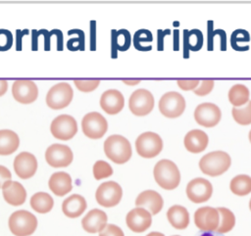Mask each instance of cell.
Listing matches in <instances>:
<instances>
[{"label":"cell","mask_w":251,"mask_h":236,"mask_svg":"<svg viewBox=\"0 0 251 236\" xmlns=\"http://www.w3.org/2000/svg\"><path fill=\"white\" fill-rule=\"evenodd\" d=\"M153 174L157 184L165 190H173L180 182L178 167L174 162L167 159H163L155 165Z\"/></svg>","instance_id":"cell-1"},{"label":"cell","mask_w":251,"mask_h":236,"mask_svg":"<svg viewBox=\"0 0 251 236\" xmlns=\"http://www.w3.org/2000/svg\"><path fill=\"white\" fill-rule=\"evenodd\" d=\"M104 152L108 159L118 165L126 163L131 157L129 141L122 135H111L104 142Z\"/></svg>","instance_id":"cell-2"},{"label":"cell","mask_w":251,"mask_h":236,"mask_svg":"<svg viewBox=\"0 0 251 236\" xmlns=\"http://www.w3.org/2000/svg\"><path fill=\"white\" fill-rule=\"evenodd\" d=\"M231 164L229 155L224 151H213L203 156L199 161V167L204 174L219 176L226 172Z\"/></svg>","instance_id":"cell-3"},{"label":"cell","mask_w":251,"mask_h":236,"mask_svg":"<svg viewBox=\"0 0 251 236\" xmlns=\"http://www.w3.org/2000/svg\"><path fill=\"white\" fill-rule=\"evenodd\" d=\"M10 231L15 236H29L37 227L35 215L25 210L14 212L8 220Z\"/></svg>","instance_id":"cell-4"},{"label":"cell","mask_w":251,"mask_h":236,"mask_svg":"<svg viewBox=\"0 0 251 236\" xmlns=\"http://www.w3.org/2000/svg\"><path fill=\"white\" fill-rule=\"evenodd\" d=\"M135 149L137 154L142 158H154L158 156L163 149L162 138L152 131L141 133L135 140Z\"/></svg>","instance_id":"cell-5"},{"label":"cell","mask_w":251,"mask_h":236,"mask_svg":"<svg viewBox=\"0 0 251 236\" xmlns=\"http://www.w3.org/2000/svg\"><path fill=\"white\" fill-rule=\"evenodd\" d=\"M74 91L67 82H60L52 86L46 95V104L53 110L66 108L72 101Z\"/></svg>","instance_id":"cell-6"},{"label":"cell","mask_w":251,"mask_h":236,"mask_svg":"<svg viewBox=\"0 0 251 236\" xmlns=\"http://www.w3.org/2000/svg\"><path fill=\"white\" fill-rule=\"evenodd\" d=\"M185 109V100L181 94L176 91L165 93L159 101V110L163 116L176 118L182 115Z\"/></svg>","instance_id":"cell-7"},{"label":"cell","mask_w":251,"mask_h":236,"mask_svg":"<svg viewBox=\"0 0 251 236\" xmlns=\"http://www.w3.org/2000/svg\"><path fill=\"white\" fill-rule=\"evenodd\" d=\"M123 197V190L119 183L107 181L100 184L96 190L95 198L97 203L105 208L117 206Z\"/></svg>","instance_id":"cell-8"},{"label":"cell","mask_w":251,"mask_h":236,"mask_svg":"<svg viewBox=\"0 0 251 236\" xmlns=\"http://www.w3.org/2000/svg\"><path fill=\"white\" fill-rule=\"evenodd\" d=\"M130 112L138 117L148 115L154 108V97L152 93L144 88H139L132 92L128 100Z\"/></svg>","instance_id":"cell-9"},{"label":"cell","mask_w":251,"mask_h":236,"mask_svg":"<svg viewBox=\"0 0 251 236\" xmlns=\"http://www.w3.org/2000/svg\"><path fill=\"white\" fill-rule=\"evenodd\" d=\"M82 132L91 139L103 137L108 129V123L105 118L98 112H90L86 114L81 120Z\"/></svg>","instance_id":"cell-10"},{"label":"cell","mask_w":251,"mask_h":236,"mask_svg":"<svg viewBox=\"0 0 251 236\" xmlns=\"http://www.w3.org/2000/svg\"><path fill=\"white\" fill-rule=\"evenodd\" d=\"M50 131L57 139L69 140L75 135L77 131V123L72 116L60 115L52 120Z\"/></svg>","instance_id":"cell-11"},{"label":"cell","mask_w":251,"mask_h":236,"mask_svg":"<svg viewBox=\"0 0 251 236\" xmlns=\"http://www.w3.org/2000/svg\"><path fill=\"white\" fill-rule=\"evenodd\" d=\"M222 118L220 108L213 103L199 104L194 111L195 121L204 127H214Z\"/></svg>","instance_id":"cell-12"},{"label":"cell","mask_w":251,"mask_h":236,"mask_svg":"<svg viewBox=\"0 0 251 236\" xmlns=\"http://www.w3.org/2000/svg\"><path fill=\"white\" fill-rule=\"evenodd\" d=\"M73 152L70 147L63 144H52L45 152L47 164L53 167H65L73 162Z\"/></svg>","instance_id":"cell-13"},{"label":"cell","mask_w":251,"mask_h":236,"mask_svg":"<svg viewBox=\"0 0 251 236\" xmlns=\"http://www.w3.org/2000/svg\"><path fill=\"white\" fill-rule=\"evenodd\" d=\"M213 194V186L211 182L205 178L197 177L188 182L186 186L187 198L195 203L200 204L208 201Z\"/></svg>","instance_id":"cell-14"},{"label":"cell","mask_w":251,"mask_h":236,"mask_svg":"<svg viewBox=\"0 0 251 236\" xmlns=\"http://www.w3.org/2000/svg\"><path fill=\"white\" fill-rule=\"evenodd\" d=\"M12 95L21 104H30L36 100L38 88L32 80L17 79L12 85Z\"/></svg>","instance_id":"cell-15"},{"label":"cell","mask_w":251,"mask_h":236,"mask_svg":"<svg viewBox=\"0 0 251 236\" xmlns=\"http://www.w3.org/2000/svg\"><path fill=\"white\" fill-rule=\"evenodd\" d=\"M220 222V215L217 209L202 207L194 212V223L202 231H216Z\"/></svg>","instance_id":"cell-16"},{"label":"cell","mask_w":251,"mask_h":236,"mask_svg":"<svg viewBox=\"0 0 251 236\" xmlns=\"http://www.w3.org/2000/svg\"><path fill=\"white\" fill-rule=\"evenodd\" d=\"M126 222L131 231L141 233L151 226L152 214L147 210L136 207L127 212Z\"/></svg>","instance_id":"cell-17"},{"label":"cell","mask_w":251,"mask_h":236,"mask_svg":"<svg viewBox=\"0 0 251 236\" xmlns=\"http://www.w3.org/2000/svg\"><path fill=\"white\" fill-rule=\"evenodd\" d=\"M37 169V161L35 157L28 152H22L14 160V170L22 179L32 177Z\"/></svg>","instance_id":"cell-18"},{"label":"cell","mask_w":251,"mask_h":236,"mask_svg":"<svg viewBox=\"0 0 251 236\" xmlns=\"http://www.w3.org/2000/svg\"><path fill=\"white\" fill-rule=\"evenodd\" d=\"M162 196L154 190H145L135 199V206L147 210L151 214H157L163 208Z\"/></svg>","instance_id":"cell-19"},{"label":"cell","mask_w":251,"mask_h":236,"mask_svg":"<svg viewBox=\"0 0 251 236\" xmlns=\"http://www.w3.org/2000/svg\"><path fill=\"white\" fill-rule=\"evenodd\" d=\"M125 105L123 94L117 89H109L101 95L100 106L109 115H116L122 111Z\"/></svg>","instance_id":"cell-20"},{"label":"cell","mask_w":251,"mask_h":236,"mask_svg":"<svg viewBox=\"0 0 251 236\" xmlns=\"http://www.w3.org/2000/svg\"><path fill=\"white\" fill-rule=\"evenodd\" d=\"M107 214L99 209L89 211L81 220L82 228L88 233H100L107 225Z\"/></svg>","instance_id":"cell-21"},{"label":"cell","mask_w":251,"mask_h":236,"mask_svg":"<svg viewBox=\"0 0 251 236\" xmlns=\"http://www.w3.org/2000/svg\"><path fill=\"white\" fill-rule=\"evenodd\" d=\"M2 195L4 200L12 206H21L26 198L25 187L18 181H8L2 187Z\"/></svg>","instance_id":"cell-22"},{"label":"cell","mask_w":251,"mask_h":236,"mask_svg":"<svg viewBox=\"0 0 251 236\" xmlns=\"http://www.w3.org/2000/svg\"><path fill=\"white\" fill-rule=\"evenodd\" d=\"M184 147L185 149L193 154L203 152L209 142L208 135L201 129H192L184 136Z\"/></svg>","instance_id":"cell-23"},{"label":"cell","mask_w":251,"mask_h":236,"mask_svg":"<svg viewBox=\"0 0 251 236\" xmlns=\"http://www.w3.org/2000/svg\"><path fill=\"white\" fill-rule=\"evenodd\" d=\"M48 186L56 196L62 197L72 190V178L70 174L65 171L54 172L49 178Z\"/></svg>","instance_id":"cell-24"},{"label":"cell","mask_w":251,"mask_h":236,"mask_svg":"<svg viewBox=\"0 0 251 236\" xmlns=\"http://www.w3.org/2000/svg\"><path fill=\"white\" fill-rule=\"evenodd\" d=\"M86 207V201L81 195L73 194L64 200L62 204V211L66 216L75 218L81 215Z\"/></svg>","instance_id":"cell-25"},{"label":"cell","mask_w":251,"mask_h":236,"mask_svg":"<svg viewBox=\"0 0 251 236\" xmlns=\"http://www.w3.org/2000/svg\"><path fill=\"white\" fill-rule=\"evenodd\" d=\"M204 36L201 30L193 28L191 30H183V57H189V51H199L203 46Z\"/></svg>","instance_id":"cell-26"},{"label":"cell","mask_w":251,"mask_h":236,"mask_svg":"<svg viewBox=\"0 0 251 236\" xmlns=\"http://www.w3.org/2000/svg\"><path fill=\"white\" fill-rule=\"evenodd\" d=\"M167 218L176 229H185L189 224L188 211L179 205L172 206L167 212Z\"/></svg>","instance_id":"cell-27"},{"label":"cell","mask_w":251,"mask_h":236,"mask_svg":"<svg viewBox=\"0 0 251 236\" xmlns=\"http://www.w3.org/2000/svg\"><path fill=\"white\" fill-rule=\"evenodd\" d=\"M20 145V138L16 132L10 129L0 130V155H10L14 153Z\"/></svg>","instance_id":"cell-28"},{"label":"cell","mask_w":251,"mask_h":236,"mask_svg":"<svg viewBox=\"0 0 251 236\" xmlns=\"http://www.w3.org/2000/svg\"><path fill=\"white\" fill-rule=\"evenodd\" d=\"M53 206V198L46 192H37L30 198V207L39 213L49 212Z\"/></svg>","instance_id":"cell-29"},{"label":"cell","mask_w":251,"mask_h":236,"mask_svg":"<svg viewBox=\"0 0 251 236\" xmlns=\"http://www.w3.org/2000/svg\"><path fill=\"white\" fill-rule=\"evenodd\" d=\"M249 89L243 84H234L228 91V101L234 108L243 106L249 102Z\"/></svg>","instance_id":"cell-30"},{"label":"cell","mask_w":251,"mask_h":236,"mask_svg":"<svg viewBox=\"0 0 251 236\" xmlns=\"http://www.w3.org/2000/svg\"><path fill=\"white\" fill-rule=\"evenodd\" d=\"M229 188L237 196H246L251 193V177L246 174H238L231 179Z\"/></svg>","instance_id":"cell-31"},{"label":"cell","mask_w":251,"mask_h":236,"mask_svg":"<svg viewBox=\"0 0 251 236\" xmlns=\"http://www.w3.org/2000/svg\"><path fill=\"white\" fill-rule=\"evenodd\" d=\"M217 210L220 215V222L216 232L220 234H224L230 231L235 225V216L233 212L230 210L224 207L217 208Z\"/></svg>","instance_id":"cell-32"},{"label":"cell","mask_w":251,"mask_h":236,"mask_svg":"<svg viewBox=\"0 0 251 236\" xmlns=\"http://www.w3.org/2000/svg\"><path fill=\"white\" fill-rule=\"evenodd\" d=\"M249 32L242 28L233 30L230 35V45L236 51H247L249 49Z\"/></svg>","instance_id":"cell-33"},{"label":"cell","mask_w":251,"mask_h":236,"mask_svg":"<svg viewBox=\"0 0 251 236\" xmlns=\"http://www.w3.org/2000/svg\"><path fill=\"white\" fill-rule=\"evenodd\" d=\"M153 41V35L150 30L141 28L135 31L133 35V45L135 49L139 51H150L152 49L151 42Z\"/></svg>","instance_id":"cell-34"},{"label":"cell","mask_w":251,"mask_h":236,"mask_svg":"<svg viewBox=\"0 0 251 236\" xmlns=\"http://www.w3.org/2000/svg\"><path fill=\"white\" fill-rule=\"evenodd\" d=\"M130 33L126 29L112 30V44L119 51H126L130 46Z\"/></svg>","instance_id":"cell-35"},{"label":"cell","mask_w":251,"mask_h":236,"mask_svg":"<svg viewBox=\"0 0 251 236\" xmlns=\"http://www.w3.org/2000/svg\"><path fill=\"white\" fill-rule=\"evenodd\" d=\"M232 118L238 124L248 125L251 123V101H249L242 109L232 108Z\"/></svg>","instance_id":"cell-36"},{"label":"cell","mask_w":251,"mask_h":236,"mask_svg":"<svg viewBox=\"0 0 251 236\" xmlns=\"http://www.w3.org/2000/svg\"><path fill=\"white\" fill-rule=\"evenodd\" d=\"M69 35H75L67 42V47L71 51L84 50V32L80 29H70L68 31Z\"/></svg>","instance_id":"cell-37"},{"label":"cell","mask_w":251,"mask_h":236,"mask_svg":"<svg viewBox=\"0 0 251 236\" xmlns=\"http://www.w3.org/2000/svg\"><path fill=\"white\" fill-rule=\"evenodd\" d=\"M113 174L112 166L105 161H97L93 165V175L97 180L107 178Z\"/></svg>","instance_id":"cell-38"},{"label":"cell","mask_w":251,"mask_h":236,"mask_svg":"<svg viewBox=\"0 0 251 236\" xmlns=\"http://www.w3.org/2000/svg\"><path fill=\"white\" fill-rule=\"evenodd\" d=\"M75 85L79 91L90 92L97 88L100 83L99 79H75Z\"/></svg>","instance_id":"cell-39"},{"label":"cell","mask_w":251,"mask_h":236,"mask_svg":"<svg viewBox=\"0 0 251 236\" xmlns=\"http://www.w3.org/2000/svg\"><path fill=\"white\" fill-rule=\"evenodd\" d=\"M13 36L8 29L0 28V51H7L12 47Z\"/></svg>","instance_id":"cell-40"},{"label":"cell","mask_w":251,"mask_h":236,"mask_svg":"<svg viewBox=\"0 0 251 236\" xmlns=\"http://www.w3.org/2000/svg\"><path fill=\"white\" fill-rule=\"evenodd\" d=\"M213 87H214L213 79H204L201 81L200 85L193 90V92L197 96H205L213 90Z\"/></svg>","instance_id":"cell-41"},{"label":"cell","mask_w":251,"mask_h":236,"mask_svg":"<svg viewBox=\"0 0 251 236\" xmlns=\"http://www.w3.org/2000/svg\"><path fill=\"white\" fill-rule=\"evenodd\" d=\"M99 236H125L123 230L115 224H107Z\"/></svg>","instance_id":"cell-42"},{"label":"cell","mask_w":251,"mask_h":236,"mask_svg":"<svg viewBox=\"0 0 251 236\" xmlns=\"http://www.w3.org/2000/svg\"><path fill=\"white\" fill-rule=\"evenodd\" d=\"M200 81L199 79H178L177 85L180 89L187 91V90H194L198 87Z\"/></svg>","instance_id":"cell-43"},{"label":"cell","mask_w":251,"mask_h":236,"mask_svg":"<svg viewBox=\"0 0 251 236\" xmlns=\"http://www.w3.org/2000/svg\"><path fill=\"white\" fill-rule=\"evenodd\" d=\"M11 172L10 170L3 165H0V188L3 187V185L11 180Z\"/></svg>","instance_id":"cell-44"},{"label":"cell","mask_w":251,"mask_h":236,"mask_svg":"<svg viewBox=\"0 0 251 236\" xmlns=\"http://www.w3.org/2000/svg\"><path fill=\"white\" fill-rule=\"evenodd\" d=\"M213 21H208V41H207V50H214V36H213Z\"/></svg>","instance_id":"cell-45"},{"label":"cell","mask_w":251,"mask_h":236,"mask_svg":"<svg viewBox=\"0 0 251 236\" xmlns=\"http://www.w3.org/2000/svg\"><path fill=\"white\" fill-rule=\"evenodd\" d=\"M215 35H219L220 39H221V50L222 51H226V34L225 32V30L223 29H217L213 31V36L215 37Z\"/></svg>","instance_id":"cell-46"},{"label":"cell","mask_w":251,"mask_h":236,"mask_svg":"<svg viewBox=\"0 0 251 236\" xmlns=\"http://www.w3.org/2000/svg\"><path fill=\"white\" fill-rule=\"evenodd\" d=\"M50 35H56L57 36V50L62 51L63 50V33L59 29H53L50 31Z\"/></svg>","instance_id":"cell-47"},{"label":"cell","mask_w":251,"mask_h":236,"mask_svg":"<svg viewBox=\"0 0 251 236\" xmlns=\"http://www.w3.org/2000/svg\"><path fill=\"white\" fill-rule=\"evenodd\" d=\"M16 33H17L16 50H17V51H21V50H22V38H23L24 35H25V34L28 33V30H27V29H25V30L17 29V30H16Z\"/></svg>","instance_id":"cell-48"},{"label":"cell","mask_w":251,"mask_h":236,"mask_svg":"<svg viewBox=\"0 0 251 236\" xmlns=\"http://www.w3.org/2000/svg\"><path fill=\"white\" fill-rule=\"evenodd\" d=\"M168 32H170V29H167V30H161L159 29L158 30V42H157V46H158V50L159 51H162L163 48H164V36L166 34H169Z\"/></svg>","instance_id":"cell-49"},{"label":"cell","mask_w":251,"mask_h":236,"mask_svg":"<svg viewBox=\"0 0 251 236\" xmlns=\"http://www.w3.org/2000/svg\"><path fill=\"white\" fill-rule=\"evenodd\" d=\"M32 42H31V50L36 51L37 50V31L35 29H32Z\"/></svg>","instance_id":"cell-50"},{"label":"cell","mask_w":251,"mask_h":236,"mask_svg":"<svg viewBox=\"0 0 251 236\" xmlns=\"http://www.w3.org/2000/svg\"><path fill=\"white\" fill-rule=\"evenodd\" d=\"M8 88V82L5 79H0V96H2Z\"/></svg>","instance_id":"cell-51"},{"label":"cell","mask_w":251,"mask_h":236,"mask_svg":"<svg viewBox=\"0 0 251 236\" xmlns=\"http://www.w3.org/2000/svg\"><path fill=\"white\" fill-rule=\"evenodd\" d=\"M174 49L176 51L178 50V30L175 29L174 30Z\"/></svg>","instance_id":"cell-52"},{"label":"cell","mask_w":251,"mask_h":236,"mask_svg":"<svg viewBox=\"0 0 251 236\" xmlns=\"http://www.w3.org/2000/svg\"><path fill=\"white\" fill-rule=\"evenodd\" d=\"M196 236H223V234H220V233H215V232H206V231H202V232H199Z\"/></svg>","instance_id":"cell-53"},{"label":"cell","mask_w":251,"mask_h":236,"mask_svg":"<svg viewBox=\"0 0 251 236\" xmlns=\"http://www.w3.org/2000/svg\"><path fill=\"white\" fill-rule=\"evenodd\" d=\"M146 236H165V235L163 233H160V232H150Z\"/></svg>","instance_id":"cell-54"},{"label":"cell","mask_w":251,"mask_h":236,"mask_svg":"<svg viewBox=\"0 0 251 236\" xmlns=\"http://www.w3.org/2000/svg\"><path fill=\"white\" fill-rule=\"evenodd\" d=\"M140 80L139 79H135L134 81H127L126 79H124V82L125 83H127V84H136V83H138Z\"/></svg>","instance_id":"cell-55"},{"label":"cell","mask_w":251,"mask_h":236,"mask_svg":"<svg viewBox=\"0 0 251 236\" xmlns=\"http://www.w3.org/2000/svg\"><path fill=\"white\" fill-rule=\"evenodd\" d=\"M248 137H249V141H250V143H251V130L249 131V135H248Z\"/></svg>","instance_id":"cell-56"},{"label":"cell","mask_w":251,"mask_h":236,"mask_svg":"<svg viewBox=\"0 0 251 236\" xmlns=\"http://www.w3.org/2000/svg\"><path fill=\"white\" fill-rule=\"evenodd\" d=\"M249 209H250V211H251V199H250V201H249Z\"/></svg>","instance_id":"cell-57"},{"label":"cell","mask_w":251,"mask_h":236,"mask_svg":"<svg viewBox=\"0 0 251 236\" xmlns=\"http://www.w3.org/2000/svg\"><path fill=\"white\" fill-rule=\"evenodd\" d=\"M173 236H179V235H173Z\"/></svg>","instance_id":"cell-58"}]
</instances>
